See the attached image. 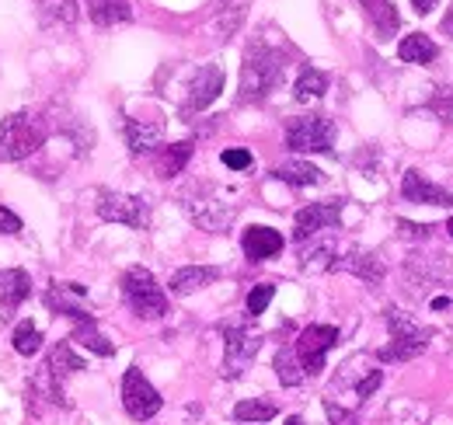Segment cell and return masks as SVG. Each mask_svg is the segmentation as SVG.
<instances>
[{"instance_id": "obj_22", "label": "cell", "mask_w": 453, "mask_h": 425, "mask_svg": "<svg viewBox=\"0 0 453 425\" xmlns=\"http://www.w3.org/2000/svg\"><path fill=\"white\" fill-rule=\"evenodd\" d=\"M88 14L98 28H112V25H122L133 18V7H129V0H88Z\"/></svg>"}, {"instance_id": "obj_32", "label": "cell", "mask_w": 453, "mask_h": 425, "mask_svg": "<svg viewBox=\"0 0 453 425\" xmlns=\"http://www.w3.org/2000/svg\"><path fill=\"white\" fill-rule=\"evenodd\" d=\"M273 297H276V286H273V282H258V286L248 293V318L265 314V307L273 304Z\"/></svg>"}, {"instance_id": "obj_27", "label": "cell", "mask_w": 453, "mask_h": 425, "mask_svg": "<svg viewBox=\"0 0 453 425\" xmlns=\"http://www.w3.org/2000/svg\"><path fill=\"white\" fill-rule=\"evenodd\" d=\"M276 415H280V408L273 401H262V398H248V401L234 405V422L262 425V422H273Z\"/></svg>"}, {"instance_id": "obj_3", "label": "cell", "mask_w": 453, "mask_h": 425, "mask_svg": "<svg viewBox=\"0 0 453 425\" xmlns=\"http://www.w3.org/2000/svg\"><path fill=\"white\" fill-rule=\"evenodd\" d=\"M384 321H388L391 342L377 352V359H380V363H408V359L422 356V352L429 349L433 335H436L433 328H426V324L411 321L404 311H397V307H388V311H384Z\"/></svg>"}, {"instance_id": "obj_9", "label": "cell", "mask_w": 453, "mask_h": 425, "mask_svg": "<svg viewBox=\"0 0 453 425\" xmlns=\"http://www.w3.org/2000/svg\"><path fill=\"white\" fill-rule=\"evenodd\" d=\"M335 345H339V328H332V324H307L300 331V338L293 342V352H296V359H300V367H303L307 376H318V373L325 370V356Z\"/></svg>"}, {"instance_id": "obj_28", "label": "cell", "mask_w": 453, "mask_h": 425, "mask_svg": "<svg viewBox=\"0 0 453 425\" xmlns=\"http://www.w3.org/2000/svg\"><path fill=\"white\" fill-rule=\"evenodd\" d=\"M73 342H81L84 349H91L95 356H105V359L115 352V345L102 335V331H98V324H95V321H81V324L73 328Z\"/></svg>"}, {"instance_id": "obj_34", "label": "cell", "mask_w": 453, "mask_h": 425, "mask_svg": "<svg viewBox=\"0 0 453 425\" xmlns=\"http://www.w3.org/2000/svg\"><path fill=\"white\" fill-rule=\"evenodd\" d=\"M380 383H384V370H370L359 383H356V398H359V401H363V398H370Z\"/></svg>"}, {"instance_id": "obj_31", "label": "cell", "mask_w": 453, "mask_h": 425, "mask_svg": "<svg viewBox=\"0 0 453 425\" xmlns=\"http://www.w3.org/2000/svg\"><path fill=\"white\" fill-rule=\"evenodd\" d=\"M42 18L59 21V25H73L77 21V0H35Z\"/></svg>"}, {"instance_id": "obj_6", "label": "cell", "mask_w": 453, "mask_h": 425, "mask_svg": "<svg viewBox=\"0 0 453 425\" xmlns=\"http://www.w3.org/2000/svg\"><path fill=\"white\" fill-rule=\"evenodd\" d=\"M181 206L185 212L192 216V223H199L203 230H213V234H224L226 227H230V220H234V203H224L217 192H213V185H196V189H188L185 196H181Z\"/></svg>"}, {"instance_id": "obj_35", "label": "cell", "mask_w": 453, "mask_h": 425, "mask_svg": "<svg viewBox=\"0 0 453 425\" xmlns=\"http://www.w3.org/2000/svg\"><path fill=\"white\" fill-rule=\"evenodd\" d=\"M325 415H328V422L332 425H359L356 422V415L345 412V408H339L335 401H325Z\"/></svg>"}, {"instance_id": "obj_14", "label": "cell", "mask_w": 453, "mask_h": 425, "mask_svg": "<svg viewBox=\"0 0 453 425\" xmlns=\"http://www.w3.org/2000/svg\"><path fill=\"white\" fill-rule=\"evenodd\" d=\"M84 297H88V290H84L81 282H53V286L46 290V307H50L53 314L73 318L77 324H81V321H95V314L81 304Z\"/></svg>"}, {"instance_id": "obj_18", "label": "cell", "mask_w": 453, "mask_h": 425, "mask_svg": "<svg viewBox=\"0 0 453 425\" xmlns=\"http://www.w3.org/2000/svg\"><path fill=\"white\" fill-rule=\"evenodd\" d=\"M220 279V268L213 266H185L178 268L174 275H171L168 290L174 297H188V293H199L203 286H210V282H217Z\"/></svg>"}, {"instance_id": "obj_39", "label": "cell", "mask_w": 453, "mask_h": 425, "mask_svg": "<svg viewBox=\"0 0 453 425\" xmlns=\"http://www.w3.org/2000/svg\"><path fill=\"white\" fill-rule=\"evenodd\" d=\"M286 425H303V419H300V415H289V419H286Z\"/></svg>"}, {"instance_id": "obj_2", "label": "cell", "mask_w": 453, "mask_h": 425, "mask_svg": "<svg viewBox=\"0 0 453 425\" xmlns=\"http://www.w3.org/2000/svg\"><path fill=\"white\" fill-rule=\"evenodd\" d=\"M46 119L35 112H14L0 122V164L32 158L46 143Z\"/></svg>"}, {"instance_id": "obj_11", "label": "cell", "mask_w": 453, "mask_h": 425, "mask_svg": "<svg viewBox=\"0 0 453 425\" xmlns=\"http://www.w3.org/2000/svg\"><path fill=\"white\" fill-rule=\"evenodd\" d=\"M342 220V199H325V203H307L303 210L293 216V241L303 244L332 227H339Z\"/></svg>"}, {"instance_id": "obj_15", "label": "cell", "mask_w": 453, "mask_h": 425, "mask_svg": "<svg viewBox=\"0 0 453 425\" xmlns=\"http://www.w3.org/2000/svg\"><path fill=\"white\" fill-rule=\"evenodd\" d=\"M122 136H126L129 154L143 158V154L157 151V143L165 136V122H157V119H126L122 122Z\"/></svg>"}, {"instance_id": "obj_17", "label": "cell", "mask_w": 453, "mask_h": 425, "mask_svg": "<svg viewBox=\"0 0 453 425\" xmlns=\"http://www.w3.org/2000/svg\"><path fill=\"white\" fill-rule=\"evenodd\" d=\"M28 297H32V275L25 268L0 272V318L7 321Z\"/></svg>"}, {"instance_id": "obj_4", "label": "cell", "mask_w": 453, "mask_h": 425, "mask_svg": "<svg viewBox=\"0 0 453 425\" xmlns=\"http://www.w3.org/2000/svg\"><path fill=\"white\" fill-rule=\"evenodd\" d=\"M119 290H122L126 307H129L136 318L157 321L168 314V297H165V290L157 286V279H154L143 266L126 268L122 279H119Z\"/></svg>"}, {"instance_id": "obj_8", "label": "cell", "mask_w": 453, "mask_h": 425, "mask_svg": "<svg viewBox=\"0 0 453 425\" xmlns=\"http://www.w3.org/2000/svg\"><path fill=\"white\" fill-rule=\"evenodd\" d=\"M161 405H165L161 390L143 376L140 367H129L122 373V408L133 422H150L161 412Z\"/></svg>"}, {"instance_id": "obj_16", "label": "cell", "mask_w": 453, "mask_h": 425, "mask_svg": "<svg viewBox=\"0 0 453 425\" xmlns=\"http://www.w3.org/2000/svg\"><path fill=\"white\" fill-rule=\"evenodd\" d=\"M241 248H244V259L248 262H269L276 259L286 248L283 234L273 230V227H248L244 237H241Z\"/></svg>"}, {"instance_id": "obj_1", "label": "cell", "mask_w": 453, "mask_h": 425, "mask_svg": "<svg viewBox=\"0 0 453 425\" xmlns=\"http://www.w3.org/2000/svg\"><path fill=\"white\" fill-rule=\"evenodd\" d=\"M286 70V56L265 42H251L244 63H241V91H237V102L241 105H255L262 98H269V91L283 81Z\"/></svg>"}, {"instance_id": "obj_23", "label": "cell", "mask_w": 453, "mask_h": 425, "mask_svg": "<svg viewBox=\"0 0 453 425\" xmlns=\"http://www.w3.org/2000/svg\"><path fill=\"white\" fill-rule=\"evenodd\" d=\"M192 140H181V143H168L157 151V178H178L185 171V164L192 160Z\"/></svg>"}, {"instance_id": "obj_21", "label": "cell", "mask_w": 453, "mask_h": 425, "mask_svg": "<svg viewBox=\"0 0 453 425\" xmlns=\"http://www.w3.org/2000/svg\"><path fill=\"white\" fill-rule=\"evenodd\" d=\"M359 4H363L366 18H370V25H373V32L380 39H391L401 28V14H397V7L391 0H359Z\"/></svg>"}, {"instance_id": "obj_7", "label": "cell", "mask_w": 453, "mask_h": 425, "mask_svg": "<svg viewBox=\"0 0 453 425\" xmlns=\"http://www.w3.org/2000/svg\"><path fill=\"white\" fill-rule=\"evenodd\" d=\"M262 349V331L255 324H224V376L237 380Z\"/></svg>"}, {"instance_id": "obj_37", "label": "cell", "mask_w": 453, "mask_h": 425, "mask_svg": "<svg viewBox=\"0 0 453 425\" xmlns=\"http://www.w3.org/2000/svg\"><path fill=\"white\" fill-rule=\"evenodd\" d=\"M411 4H415V11H418V14H429V11L436 7V0H411Z\"/></svg>"}, {"instance_id": "obj_40", "label": "cell", "mask_w": 453, "mask_h": 425, "mask_svg": "<svg viewBox=\"0 0 453 425\" xmlns=\"http://www.w3.org/2000/svg\"><path fill=\"white\" fill-rule=\"evenodd\" d=\"M447 234H450V237H453V216H450V220H447Z\"/></svg>"}, {"instance_id": "obj_38", "label": "cell", "mask_w": 453, "mask_h": 425, "mask_svg": "<svg viewBox=\"0 0 453 425\" xmlns=\"http://www.w3.org/2000/svg\"><path fill=\"white\" fill-rule=\"evenodd\" d=\"M443 32L453 39V4H450V11H447V18H443Z\"/></svg>"}, {"instance_id": "obj_25", "label": "cell", "mask_w": 453, "mask_h": 425, "mask_svg": "<svg viewBox=\"0 0 453 425\" xmlns=\"http://www.w3.org/2000/svg\"><path fill=\"white\" fill-rule=\"evenodd\" d=\"M328 91V73H321L318 66H300V77L293 84V98L296 102H318Z\"/></svg>"}, {"instance_id": "obj_24", "label": "cell", "mask_w": 453, "mask_h": 425, "mask_svg": "<svg viewBox=\"0 0 453 425\" xmlns=\"http://www.w3.org/2000/svg\"><path fill=\"white\" fill-rule=\"evenodd\" d=\"M436 42L429 39V35H422V32H411V35H404L401 39V46H397V56L404 59V63H418V66H429L433 59H436Z\"/></svg>"}, {"instance_id": "obj_12", "label": "cell", "mask_w": 453, "mask_h": 425, "mask_svg": "<svg viewBox=\"0 0 453 425\" xmlns=\"http://www.w3.org/2000/svg\"><path fill=\"white\" fill-rule=\"evenodd\" d=\"M224 81H226L224 66H217V63L199 66V70L192 73V81H188V98H185V105H181V115L188 119V115H196V112H206V108L220 98Z\"/></svg>"}, {"instance_id": "obj_13", "label": "cell", "mask_w": 453, "mask_h": 425, "mask_svg": "<svg viewBox=\"0 0 453 425\" xmlns=\"http://www.w3.org/2000/svg\"><path fill=\"white\" fill-rule=\"evenodd\" d=\"M401 196L408 199V203H418V206H447L453 210V192H447L443 185H436V182H429L422 171H415V167H408L404 171V178H401Z\"/></svg>"}, {"instance_id": "obj_20", "label": "cell", "mask_w": 453, "mask_h": 425, "mask_svg": "<svg viewBox=\"0 0 453 425\" xmlns=\"http://www.w3.org/2000/svg\"><path fill=\"white\" fill-rule=\"evenodd\" d=\"M273 178H280L286 185H293V189H311V185H321L325 182V171L321 167H314V164H307V160H283L276 171H273Z\"/></svg>"}, {"instance_id": "obj_10", "label": "cell", "mask_w": 453, "mask_h": 425, "mask_svg": "<svg viewBox=\"0 0 453 425\" xmlns=\"http://www.w3.org/2000/svg\"><path fill=\"white\" fill-rule=\"evenodd\" d=\"M98 216L105 223H122V227H133V230H143L150 223V203L143 196L102 192L98 196Z\"/></svg>"}, {"instance_id": "obj_33", "label": "cell", "mask_w": 453, "mask_h": 425, "mask_svg": "<svg viewBox=\"0 0 453 425\" xmlns=\"http://www.w3.org/2000/svg\"><path fill=\"white\" fill-rule=\"evenodd\" d=\"M220 160H224V167H230V171H248V167H251V154H248V151H241V147L224 151Z\"/></svg>"}, {"instance_id": "obj_36", "label": "cell", "mask_w": 453, "mask_h": 425, "mask_svg": "<svg viewBox=\"0 0 453 425\" xmlns=\"http://www.w3.org/2000/svg\"><path fill=\"white\" fill-rule=\"evenodd\" d=\"M0 234H21V216L0 206Z\"/></svg>"}, {"instance_id": "obj_5", "label": "cell", "mask_w": 453, "mask_h": 425, "mask_svg": "<svg viewBox=\"0 0 453 425\" xmlns=\"http://www.w3.org/2000/svg\"><path fill=\"white\" fill-rule=\"evenodd\" d=\"M335 136L339 129L328 115H296L286 122V147L293 154H332Z\"/></svg>"}, {"instance_id": "obj_29", "label": "cell", "mask_w": 453, "mask_h": 425, "mask_svg": "<svg viewBox=\"0 0 453 425\" xmlns=\"http://www.w3.org/2000/svg\"><path fill=\"white\" fill-rule=\"evenodd\" d=\"M11 345H14L18 356H35L42 349V331L35 328V321H21L11 335Z\"/></svg>"}, {"instance_id": "obj_19", "label": "cell", "mask_w": 453, "mask_h": 425, "mask_svg": "<svg viewBox=\"0 0 453 425\" xmlns=\"http://www.w3.org/2000/svg\"><path fill=\"white\" fill-rule=\"evenodd\" d=\"M335 272H352V275H359V279H366V282H380L384 279V266H380V259L377 255H370V251H345L339 255L335 262H332Z\"/></svg>"}, {"instance_id": "obj_26", "label": "cell", "mask_w": 453, "mask_h": 425, "mask_svg": "<svg viewBox=\"0 0 453 425\" xmlns=\"http://www.w3.org/2000/svg\"><path fill=\"white\" fill-rule=\"evenodd\" d=\"M46 370L53 373L57 380H63V376H73V373L88 370V363L73 352V345H70V342H57V345L50 349V363H46Z\"/></svg>"}, {"instance_id": "obj_30", "label": "cell", "mask_w": 453, "mask_h": 425, "mask_svg": "<svg viewBox=\"0 0 453 425\" xmlns=\"http://www.w3.org/2000/svg\"><path fill=\"white\" fill-rule=\"evenodd\" d=\"M276 376H280L283 387H296L307 376L303 367H300V359H296V352H293V345H286V349L276 352Z\"/></svg>"}]
</instances>
